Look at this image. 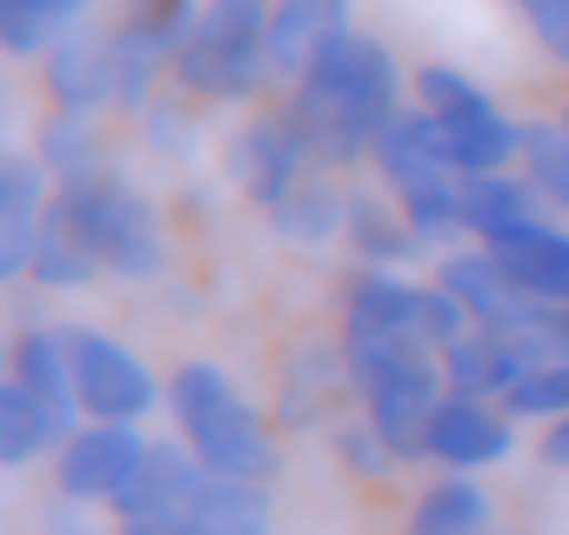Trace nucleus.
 Segmentation results:
<instances>
[{"mask_svg": "<svg viewBox=\"0 0 569 535\" xmlns=\"http://www.w3.org/2000/svg\"><path fill=\"white\" fill-rule=\"evenodd\" d=\"M402 61L376 34H349L289 88V108L309 128L322 168H356L376 161L382 134L402 121Z\"/></svg>", "mask_w": 569, "mask_h": 535, "instance_id": "1", "label": "nucleus"}, {"mask_svg": "<svg viewBox=\"0 0 569 535\" xmlns=\"http://www.w3.org/2000/svg\"><path fill=\"white\" fill-rule=\"evenodd\" d=\"M342 355H349V382H356V402H362L369 428L396 448V462L422 455L429 415L449 395L442 355L429 342H409V335H389V329H362V322H342Z\"/></svg>", "mask_w": 569, "mask_h": 535, "instance_id": "2", "label": "nucleus"}, {"mask_svg": "<svg viewBox=\"0 0 569 535\" xmlns=\"http://www.w3.org/2000/svg\"><path fill=\"white\" fill-rule=\"evenodd\" d=\"M54 221L121 282H154L168 268V234H161L154 201L128 174H114V168L54 181Z\"/></svg>", "mask_w": 569, "mask_h": 535, "instance_id": "3", "label": "nucleus"}, {"mask_svg": "<svg viewBox=\"0 0 569 535\" xmlns=\"http://www.w3.org/2000/svg\"><path fill=\"white\" fill-rule=\"evenodd\" d=\"M168 408H174V428H181V442L194 448L201 468L241 475V482H274V462H281L274 435L254 415V402L214 362H181L168 375Z\"/></svg>", "mask_w": 569, "mask_h": 535, "instance_id": "4", "label": "nucleus"}, {"mask_svg": "<svg viewBox=\"0 0 569 535\" xmlns=\"http://www.w3.org/2000/svg\"><path fill=\"white\" fill-rule=\"evenodd\" d=\"M268 14L274 0H201V21L188 34V48L174 54V81L194 101H254L274 74H268Z\"/></svg>", "mask_w": 569, "mask_h": 535, "instance_id": "5", "label": "nucleus"}, {"mask_svg": "<svg viewBox=\"0 0 569 535\" xmlns=\"http://www.w3.org/2000/svg\"><path fill=\"white\" fill-rule=\"evenodd\" d=\"M416 108L429 114V134L436 148L449 154V168L462 174H496V168H516L522 161V121L502 114L496 94H482L462 68H416Z\"/></svg>", "mask_w": 569, "mask_h": 535, "instance_id": "6", "label": "nucleus"}, {"mask_svg": "<svg viewBox=\"0 0 569 535\" xmlns=\"http://www.w3.org/2000/svg\"><path fill=\"white\" fill-rule=\"evenodd\" d=\"M376 174H382L389 201L409 214V228L422 234V248H442V241L469 234L462 228V168H449V154L436 148L422 108H402V121L382 134Z\"/></svg>", "mask_w": 569, "mask_h": 535, "instance_id": "7", "label": "nucleus"}, {"mask_svg": "<svg viewBox=\"0 0 569 535\" xmlns=\"http://www.w3.org/2000/svg\"><path fill=\"white\" fill-rule=\"evenodd\" d=\"M342 322H362V329H389V335L429 342L436 355L456 349V342L476 329L469 309H462L442 282H402L396 268H356V282L342 289Z\"/></svg>", "mask_w": 569, "mask_h": 535, "instance_id": "8", "label": "nucleus"}, {"mask_svg": "<svg viewBox=\"0 0 569 535\" xmlns=\"http://www.w3.org/2000/svg\"><path fill=\"white\" fill-rule=\"evenodd\" d=\"M228 174L241 181V194L254 208H281L309 174H322V154L309 141V128L296 121V108L281 101L268 114H254L234 141H228Z\"/></svg>", "mask_w": 569, "mask_h": 535, "instance_id": "9", "label": "nucleus"}, {"mask_svg": "<svg viewBox=\"0 0 569 535\" xmlns=\"http://www.w3.org/2000/svg\"><path fill=\"white\" fill-rule=\"evenodd\" d=\"M68 355H74V388H81L88 422H141L168 395L148 375V362L101 329H68Z\"/></svg>", "mask_w": 569, "mask_h": 535, "instance_id": "10", "label": "nucleus"}, {"mask_svg": "<svg viewBox=\"0 0 569 535\" xmlns=\"http://www.w3.org/2000/svg\"><path fill=\"white\" fill-rule=\"evenodd\" d=\"M148 462V442L134 435V422H88L61 442V462H54V482H61V502H81V508H114L128 495V482L141 475Z\"/></svg>", "mask_w": 569, "mask_h": 535, "instance_id": "11", "label": "nucleus"}, {"mask_svg": "<svg viewBox=\"0 0 569 535\" xmlns=\"http://www.w3.org/2000/svg\"><path fill=\"white\" fill-rule=\"evenodd\" d=\"M509 448H516V415L482 395H442V408L429 415V435H422V455L442 462L449 475L496 468Z\"/></svg>", "mask_w": 569, "mask_h": 535, "instance_id": "12", "label": "nucleus"}, {"mask_svg": "<svg viewBox=\"0 0 569 535\" xmlns=\"http://www.w3.org/2000/svg\"><path fill=\"white\" fill-rule=\"evenodd\" d=\"M41 81H48V101L68 108V114H108V108H121V88H114V28H74L68 41H54L41 54Z\"/></svg>", "mask_w": 569, "mask_h": 535, "instance_id": "13", "label": "nucleus"}, {"mask_svg": "<svg viewBox=\"0 0 569 535\" xmlns=\"http://www.w3.org/2000/svg\"><path fill=\"white\" fill-rule=\"evenodd\" d=\"M201 462L188 442H148V462L141 475L128 482V495L114 502L121 528H181L188 508H194V488H201Z\"/></svg>", "mask_w": 569, "mask_h": 535, "instance_id": "14", "label": "nucleus"}, {"mask_svg": "<svg viewBox=\"0 0 569 535\" xmlns=\"http://www.w3.org/2000/svg\"><path fill=\"white\" fill-rule=\"evenodd\" d=\"M349 34H356L349 28V0H274V14H268V74L296 88Z\"/></svg>", "mask_w": 569, "mask_h": 535, "instance_id": "15", "label": "nucleus"}, {"mask_svg": "<svg viewBox=\"0 0 569 535\" xmlns=\"http://www.w3.org/2000/svg\"><path fill=\"white\" fill-rule=\"evenodd\" d=\"M549 349L509 335V329H469L456 349H442V375H449V395H482V402H502Z\"/></svg>", "mask_w": 569, "mask_h": 535, "instance_id": "16", "label": "nucleus"}, {"mask_svg": "<svg viewBox=\"0 0 569 535\" xmlns=\"http://www.w3.org/2000/svg\"><path fill=\"white\" fill-rule=\"evenodd\" d=\"M14 382L41 402L54 442H68L81 428V388H74V355H68V329H28L14 342Z\"/></svg>", "mask_w": 569, "mask_h": 535, "instance_id": "17", "label": "nucleus"}, {"mask_svg": "<svg viewBox=\"0 0 569 535\" xmlns=\"http://www.w3.org/2000/svg\"><path fill=\"white\" fill-rule=\"evenodd\" d=\"M48 168L28 161V154H8L0 161V282H21L28 261H34V241L48 228Z\"/></svg>", "mask_w": 569, "mask_h": 535, "instance_id": "18", "label": "nucleus"}, {"mask_svg": "<svg viewBox=\"0 0 569 535\" xmlns=\"http://www.w3.org/2000/svg\"><path fill=\"white\" fill-rule=\"evenodd\" d=\"M482 248L509 268L529 295L569 302V221L562 214H536V221H522V228H509V234H496Z\"/></svg>", "mask_w": 569, "mask_h": 535, "instance_id": "19", "label": "nucleus"}, {"mask_svg": "<svg viewBox=\"0 0 569 535\" xmlns=\"http://www.w3.org/2000/svg\"><path fill=\"white\" fill-rule=\"evenodd\" d=\"M274 508H268V482H241V475H201L194 508H188V535H268Z\"/></svg>", "mask_w": 569, "mask_h": 535, "instance_id": "20", "label": "nucleus"}, {"mask_svg": "<svg viewBox=\"0 0 569 535\" xmlns=\"http://www.w3.org/2000/svg\"><path fill=\"white\" fill-rule=\"evenodd\" d=\"M536 214H549V208H542V194L529 188V174H509V168H496V174H462V228H469L476 241H496V234H509V228H522V221H536Z\"/></svg>", "mask_w": 569, "mask_h": 535, "instance_id": "21", "label": "nucleus"}, {"mask_svg": "<svg viewBox=\"0 0 569 535\" xmlns=\"http://www.w3.org/2000/svg\"><path fill=\"white\" fill-rule=\"evenodd\" d=\"M342 388H356L342 349H296L289 375H281V422H289V428H316L336 408Z\"/></svg>", "mask_w": 569, "mask_h": 535, "instance_id": "22", "label": "nucleus"}, {"mask_svg": "<svg viewBox=\"0 0 569 535\" xmlns=\"http://www.w3.org/2000/svg\"><path fill=\"white\" fill-rule=\"evenodd\" d=\"M268 221H274L281 241H296V248H329L349 228V188H336L329 168H322V174H309L289 201H281V208H268Z\"/></svg>", "mask_w": 569, "mask_h": 535, "instance_id": "23", "label": "nucleus"}, {"mask_svg": "<svg viewBox=\"0 0 569 535\" xmlns=\"http://www.w3.org/2000/svg\"><path fill=\"white\" fill-rule=\"evenodd\" d=\"M94 0H0V48L41 61L54 41H68L74 28H88Z\"/></svg>", "mask_w": 569, "mask_h": 535, "instance_id": "24", "label": "nucleus"}, {"mask_svg": "<svg viewBox=\"0 0 569 535\" xmlns=\"http://www.w3.org/2000/svg\"><path fill=\"white\" fill-rule=\"evenodd\" d=\"M342 241L362 254V268H402V261L422 248V234L409 228V214H402L396 201H382V194H349V228H342Z\"/></svg>", "mask_w": 569, "mask_h": 535, "instance_id": "25", "label": "nucleus"}, {"mask_svg": "<svg viewBox=\"0 0 569 535\" xmlns=\"http://www.w3.org/2000/svg\"><path fill=\"white\" fill-rule=\"evenodd\" d=\"M409 535H489V495L469 475H442L409 508Z\"/></svg>", "mask_w": 569, "mask_h": 535, "instance_id": "26", "label": "nucleus"}, {"mask_svg": "<svg viewBox=\"0 0 569 535\" xmlns=\"http://www.w3.org/2000/svg\"><path fill=\"white\" fill-rule=\"evenodd\" d=\"M34 161H41L54 181H74V174L108 168V141H101L94 114H68V108H54V114L41 121V134H34Z\"/></svg>", "mask_w": 569, "mask_h": 535, "instance_id": "27", "label": "nucleus"}, {"mask_svg": "<svg viewBox=\"0 0 569 535\" xmlns=\"http://www.w3.org/2000/svg\"><path fill=\"white\" fill-rule=\"evenodd\" d=\"M194 21H201V0H121V21H114V28H121L134 48H148V54H161V61L174 68V54L188 48Z\"/></svg>", "mask_w": 569, "mask_h": 535, "instance_id": "28", "label": "nucleus"}, {"mask_svg": "<svg viewBox=\"0 0 569 535\" xmlns=\"http://www.w3.org/2000/svg\"><path fill=\"white\" fill-rule=\"evenodd\" d=\"M522 174L549 214L569 221V134L562 121H522Z\"/></svg>", "mask_w": 569, "mask_h": 535, "instance_id": "29", "label": "nucleus"}, {"mask_svg": "<svg viewBox=\"0 0 569 535\" xmlns=\"http://www.w3.org/2000/svg\"><path fill=\"white\" fill-rule=\"evenodd\" d=\"M94 275H108V268L54 221V208H48V228H41V241H34V261H28V282H41V289H88Z\"/></svg>", "mask_w": 569, "mask_h": 535, "instance_id": "30", "label": "nucleus"}, {"mask_svg": "<svg viewBox=\"0 0 569 535\" xmlns=\"http://www.w3.org/2000/svg\"><path fill=\"white\" fill-rule=\"evenodd\" d=\"M41 448H54V428H48L41 402L8 375V382H0V462L21 468V462H34Z\"/></svg>", "mask_w": 569, "mask_h": 535, "instance_id": "31", "label": "nucleus"}, {"mask_svg": "<svg viewBox=\"0 0 569 535\" xmlns=\"http://www.w3.org/2000/svg\"><path fill=\"white\" fill-rule=\"evenodd\" d=\"M502 408H509L516 422H569V355H542V362L502 395Z\"/></svg>", "mask_w": 569, "mask_h": 535, "instance_id": "32", "label": "nucleus"}, {"mask_svg": "<svg viewBox=\"0 0 569 535\" xmlns=\"http://www.w3.org/2000/svg\"><path fill=\"white\" fill-rule=\"evenodd\" d=\"M516 14L536 28V41L562 61V48H569V0H516Z\"/></svg>", "mask_w": 569, "mask_h": 535, "instance_id": "33", "label": "nucleus"}, {"mask_svg": "<svg viewBox=\"0 0 569 535\" xmlns=\"http://www.w3.org/2000/svg\"><path fill=\"white\" fill-rule=\"evenodd\" d=\"M342 455H349V468H356V475H382V468H396V448H389L369 422L342 435Z\"/></svg>", "mask_w": 569, "mask_h": 535, "instance_id": "34", "label": "nucleus"}, {"mask_svg": "<svg viewBox=\"0 0 569 535\" xmlns=\"http://www.w3.org/2000/svg\"><path fill=\"white\" fill-rule=\"evenodd\" d=\"M141 121H148V141H154V148H188V114H181V101H148Z\"/></svg>", "mask_w": 569, "mask_h": 535, "instance_id": "35", "label": "nucleus"}, {"mask_svg": "<svg viewBox=\"0 0 569 535\" xmlns=\"http://www.w3.org/2000/svg\"><path fill=\"white\" fill-rule=\"evenodd\" d=\"M542 462H549V468H569V422H549V435H542Z\"/></svg>", "mask_w": 569, "mask_h": 535, "instance_id": "36", "label": "nucleus"}, {"mask_svg": "<svg viewBox=\"0 0 569 535\" xmlns=\"http://www.w3.org/2000/svg\"><path fill=\"white\" fill-rule=\"evenodd\" d=\"M121 535H188V528H121Z\"/></svg>", "mask_w": 569, "mask_h": 535, "instance_id": "37", "label": "nucleus"}, {"mask_svg": "<svg viewBox=\"0 0 569 535\" xmlns=\"http://www.w3.org/2000/svg\"><path fill=\"white\" fill-rule=\"evenodd\" d=\"M556 121H562V134H569V108H562V114H556Z\"/></svg>", "mask_w": 569, "mask_h": 535, "instance_id": "38", "label": "nucleus"}, {"mask_svg": "<svg viewBox=\"0 0 569 535\" xmlns=\"http://www.w3.org/2000/svg\"><path fill=\"white\" fill-rule=\"evenodd\" d=\"M562 61H569V48H562Z\"/></svg>", "mask_w": 569, "mask_h": 535, "instance_id": "39", "label": "nucleus"}]
</instances>
